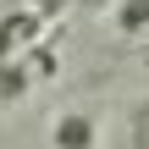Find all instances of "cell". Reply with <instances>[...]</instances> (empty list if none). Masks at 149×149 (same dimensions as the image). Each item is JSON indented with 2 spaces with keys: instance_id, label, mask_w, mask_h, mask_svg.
Segmentation results:
<instances>
[{
  "instance_id": "1",
  "label": "cell",
  "mask_w": 149,
  "mask_h": 149,
  "mask_svg": "<svg viewBox=\"0 0 149 149\" xmlns=\"http://www.w3.org/2000/svg\"><path fill=\"white\" fill-rule=\"evenodd\" d=\"M44 33V17L39 11H0V66H11L17 55H28Z\"/></svg>"
},
{
  "instance_id": "2",
  "label": "cell",
  "mask_w": 149,
  "mask_h": 149,
  "mask_svg": "<svg viewBox=\"0 0 149 149\" xmlns=\"http://www.w3.org/2000/svg\"><path fill=\"white\" fill-rule=\"evenodd\" d=\"M94 116L88 111H61L55 116V127H50V144L55 149H94Z\"/></svg>"
},
{
  "instance_id": "3",
  "label": "cell",
  "mask_w": 149,
  "mask_h": 149,
  "mask_svg": "<svg viewBox=\"0 0 149 149\" xmlns=\"http://www.w3.org/2000/svg\"><path fill=\"white\" fill-rule=\"evenodd\" d=\"M111 17H116L122 33H144V28H149V0H116Z\"/></svg>"
},
{
  "instance_id": "4",
  "label": "cell",
  "mask_w": 149,
  "mask_h": 149,
  "mask_svg": "<svg viewBox=\"0 0 149 149\" xmlns=\"http://www.w3.org/2000/svg\"><path fill=\"white\" fill-rule=\"evenodd\" d=\"M33 88V72L22 66V61H11V66H0V100H22Z\"/></svg>"
},
{
  "instance_id": "5",
  "label": "cell",
  "mask_w": 149,
  "mask_h": 149,
  "mask_svg": "<svg viewBox=\"0 0 149 149\" xmlns=\"http://www.w3.org/2000/svg\"><path fill=\"white\" fill-rule=\"evenodd\" d=\"M28 72H33V77H55V50H50V44H33V50H28Z\"/></svg>"
},
{
  "instance_id": "6",
  "label": "cell",
  "mask_w": 149,
  "mask_h": 149,
  "mask_svg": "<svg viewBox=\"0 0 149 149\" xmlns=\"http://www.w3.org/2000/svg\"><path fill=\"white\" fill-rule=\"evenodd\" d=\"M33 11H39V17H50V11H55V0H39V6H33Z\"/></svg>"
},
{
  "instance_id": "7",
  "label": "cell",
  "mask_w": 149,
  "mask_h": 149,
  "mask_svg": "<svg viewBox=\"0 0 149 149\" xmlns=\"http://www.w3.org/2000/svg\"><path fill=\"white\" fill-rule=\"evenodd\" d=\"M88 6H94V0H88Z\"/></svg>"
}]
</instances>
